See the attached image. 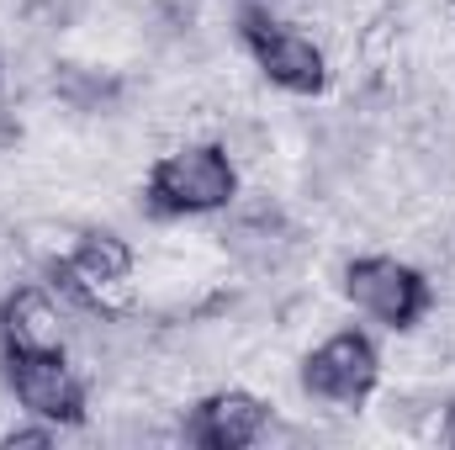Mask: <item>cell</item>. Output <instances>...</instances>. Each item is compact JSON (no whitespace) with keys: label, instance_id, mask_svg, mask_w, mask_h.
Segmentation results:
<instances>
[{"label":"cell","instance_id":"1","mask_svg":"<svg viewBox=\"0 0 455 450\" xmlns=\"http://www.w3.org/2000/svg\"><path fill=\"white\" fill-rule=\"evenodd\" d=\"M238 197V165L223 143H180L154 159L143 202L154 218H202L223 213Z\"/></svg>","mask_w":455,"mask_h":450},{"label":"cell","instance_id":"2","mask_svg":"<svg viewBox=\"0 0 455 450\" xmlns=\"http://www.w3.org/2000/svg\"><path fill=\"white\" fill-rule=\"evenodd\" d=\"M238 32H243V48L254 59V69L275 85V91H291V96H318L329 85V53L297 27L286 21L281 11L249 0L243 16H238Z\"/></svg>","mask_w":455,"mask_h":450},{"label":"cell","instance_id":"3","mask_svg":"<svg viewBox=\"0 0 455 450\" xmlns=\"http://www.w3.org/2000/svg\"><path fill=\"white\" fill-rule=\"evenodd\" d=\"M344 297H349L365 318H376L381 329L403 334V329H413V324L435 308V281H429L419 265H408V260L360 254V260L344 265Z\"/></svg>","mask_w":455,"mask_h":450},{"label":"cell","instance_id":"4","mask_svg":"<svg viewBox=\"0 0 455 450\" xmlns=\"http://www.w3.org/2000/svg\"><path fill=\"white\" fill-rule=\"evenodd\" d=\"M5 387L11 398L43 424H80L85 419V371L69 350H5Z\"/></svg>","mask_w":455,"mask_h":450},{"label":"cell","instance_id":"5","mask_svg":"<svg viewBox=\"0 0 455 450\" xmlns=\"http://www.w3.org/2000/svg\"><path fill=\"white\" fill-rule=\"evenodd\" d=\"M376 382H381V355H376L371 339L355 334V329L329 334L318 350H307V360H302V392L318 398V403L355 408V403H365L376 392Z\"/></svg>","mask_w":455,"mask_h":450},{"label":"cell","instance_id":"6","mask_svg":"<svg viewBox=\"0 0 455 450\" xmlns=\"http://www.w3.org/2000/svg\"><path fill=\"white\" fill-rule=\"evenodd\" d=\"M265 424H270V403L243 392V387H223L212 398H202L191 408V424H186V440L207 450H243L254 440H265Z\"/></svg>","mask_w":455,"mask_h":450},{"label":"cell","instance_id":"7","mask_svg":"<svg viewBox=\"0 0 455 450\" xmlns=\"http://www.w3.org/2000/svg\"><path fill=\"white\" fill-rule=\"evenodd\" d=\"M75 276L85 281L96 313H122L127 308V276H132V244L116 228H80L69 249Z\"/></svg>","mask_w":455,"mask_h":450},{"label":"cell","instance_id":"8","mask_svg":"<svg viewBox=\"0 0 455 450\" xmlns=\"http://www.w3.org/2000/svg\"><path fill=\"white\" fill-rule=\"evenodd\" d=\"M69 313L48 286H11L0 297V344L5 350H64Z\"/></svg>","mask_w":455,"mask_h":450},{"label":"cell","instance_id":"9","mask_svg":"<svg viewBox=\"0 0 455 450\" xmlns=\"http://www.w3.org/2000/svg\"><path fill=\"white\" fill-rule=\"evenodd\" d=\"M59 440V424H32V430H5L0 446L5 450H27V446H53Z\"/></svg>","mask_w":455,"mask_h":450},{"label":"cell","instance_id":"10","mask_svg":"<svg viewBox=\"0 0 455 450\" xmlns=\"http://www.w3.org/2000/svg\"><path fill=\"white\" fill-rule=\"evenodd\" d=\"M435 440L445 450H455V403H445V414H440V430H435Z\"/></svg>","mask_w":455,"mask_h":450},{"label":"cell","instance_id":"11","mask_svg":"<svg viewBox=\"0 0 455 450\" xmlns=\"http://www.w3.org/2000/svg\"><path fill=\"white\" fill-rule=\"evenodd\" d=\"M5 122H11V101H5V80H0V133H5Z\"/></svg>","mask_w":455,"mask_h":450}]
</instances>
